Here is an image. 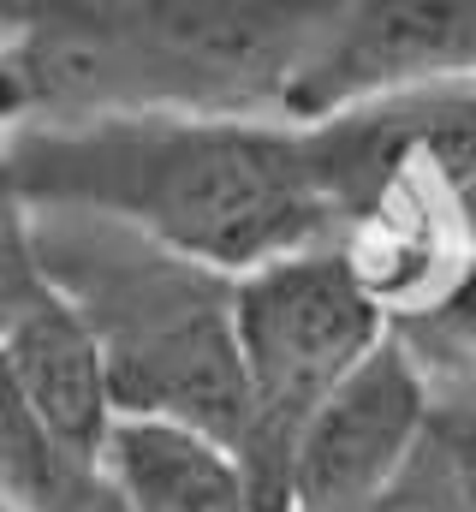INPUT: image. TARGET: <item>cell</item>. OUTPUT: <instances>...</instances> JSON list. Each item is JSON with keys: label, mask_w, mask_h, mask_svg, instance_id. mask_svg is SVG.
Listing matches in <instances>:
<instances>
[{"label": "cell", "mask_w": 476, "mask_h": 512, "mask_svg": "<svg viewBox=\"0 0 476 512\" xmlns=\"http://www.w3.org/2000/svg\"><path fill=\"white\" fill-rule=\"evenodd\" d=\"M6 197L30 209L114 215L227 274L346 245L340 185L304 120H12Z\"/></svg>", "instance_id": "cell-1"}, {"label": "cell", "mask_w": 476, "mask_h": 512, "mask_svg": "<svg viewBox=\"0 0 476 512\" xmlns=\"http://www.w3.org/2000/svg\"><path fill=\"white\" fill-rule=\"evenodd\" d=\"M346 0H6L12 120H292Z\"/></svg>", "instance_id": "cell-2"}, {"label": "cell", "mask_w": 476, "mask_h": 512, "mask_svg": "<svg viewBox=\"0 0 476 512\" xmlns=\"http://www.w3.org/2000/svg\"><path fill=\"white\" fill-rule=\"evenodd\" d=\"M42 268L90 316L119 417L191 423L221 441L244 435V346H238V274L173 251L167 239L90 209H30L6 197Z\"/></svg>", "instance_id": "cell-3"}, {"label": "cell", "mask_w": 476, "mask_h": 512, "mask_svg": "<svg viewBox=\"0 0 476 512\" xmlns=\"http://www.w3.org/2000/svg\"><path fill=\"white\" fill-rule=\"evenodd\" d=\"M399 322L363 286L340 245L298 251L238 274V346H244V435L238 453L268 512H286V477L316 411L369 364Z\"/></svg>", "instance_id": "cell-4"}, {"label": "cell", "mask_w": 476, "mask_h": 512, "mask_svg": "<svg viewBox=\"0 0 476 512\" xmlns=\"http://www.w3.org/2000/svg\"><path fill=\"white\" fill-rule=\"evenodd\" d=\"M435 441V387L423 352L393 328L369 364L304 429L286 477V512H369Z\"/></svg>", "instance_id": "cell-5"}, {"label": "cell", "mask_w": 476, "mask_h": 512, "mask_svg": "<svg viewBox=\"0 0 476 512\" xmlns=\"http://www.w3.org/2000/svg\"><path fill=\"white\" fill-rule=\"evenodd\" d=\"M0 358L6 393L24 399L54 435L108 459L119 429V399L108 352L72 292L42 268L24 215L6 203V251H0Z\"/></svg>", "instance_id": "cell-6"}, {"label": "cell", "mask_w": 476, "mask_h": 512, "mask_svg": "<svg viewBox=\"0 0 476 512\" xmlns=\"http://www.w3.org/2000/svg\"><path fill=\"white\" fill-rule=\"evenodd\" d=\"M465 78H476V0H346L292 120H334Z\"/></svg>", "instance_id": "cell-7"}, {"label": "cell", "mask_w": 476, "mask_h": 512, "mask_svg": "<svg viewBox=\"0 0 476 512\" xmlns=\"http://www.w3.org/2000/svg\"><path fill=\"white\" fill-rule=\"evenodd\" d=\"M108 471L119 477L131 512H268L244 453L191 423L119 417Z\"/></svg>", "instance_id": "cell-8"}, {"label": "cell", "mask_w": 476, "mask_h": 512, "mask_svg": "<svg viewBox=\"0 0 476 512\" xmlns=\"http://www.w3.org/2000/svg\"><path fill=\"white\" fill-rule=\"evenodd\" d=\"M96 465H102L96 453L72 447L24 399L6 393V417H0V495H6V512H48Z\"/></svg>", "instance_id": "cell-9"}, {"label": "cell", "mask_w": 476, "mask_h": 512, "mask_svg": "<svg viewBox=\"0 0 476 512\" xmlns=\"http://www.w3.org/2000/svg\"><path fill=\"white\" fill-rule=\"evenodd\" d=\"M399 328L423 352V370H429V387H435V447H441V459L453 465L459 489L476 507V352L429 334V328H411V322H399Z\"/></svg>", "instance_id": "cell-10"}, {"label": "cell", "mask_w": 476, "mask_h": 512, "mask_svg": "<svg viewBox=\"0 0 476 512\" xmlns=\"http://www.w3.org/2000/svg\"><path fill=\"white\" fill-rule=\"evenodd\" d=\"M369 512H476L471 507V495L459 489V477H453V465L441 459V447L429 441L423 447V459L375 501Z\"/></svg>", "instance_id": "cell-11"}, {"label": "cell", "mask_w": 476, "mask_h": 512, "mask_svg": "<svg viewBox=\"0 0 476 512\" xmlns=\"http://www.w3.org/2000/svg\"><path fill=\"white\" fill-rule=\"evenodd\" d=\"M411 328H429V334H441V340H453V346H465L476 352V256L453 274V286L411 322Z\"/></svg>", "instance_id": "cell-12"}, {"label": "cell", "mask_w": 476, "mask_h": 512, "mask_svg": "<svg viewBox=\"0 0 476 512\" xmlns=\"http://www.w3.org/2000/svg\"><path fill=\"white\" fill-rule=\"evenodd\" d=\"M48 512H131V501H125L119 477L108 471V459H102V465H96V471L72 489V495H60Z\"/></svg>", "instance_id": "cell-13"}]
</instances>
